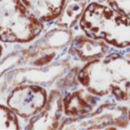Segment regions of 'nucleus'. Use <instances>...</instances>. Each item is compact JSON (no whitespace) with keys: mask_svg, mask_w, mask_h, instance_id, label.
<instances>
[{"mask_svg":"<svg viewBox=\"0 0 130 130\" xmlns=\"http://www.w3.org/2000/svg\"><path fill=\"white\" fill-rule=\"evenodd\" d=\"M78 78L92 94H112L122 101L130 97V61L117 55L89 63L80 70Z\"/></svg>","mask_w":130,"mask_h":130,"instance_id":"obj_1","label":"nucleus"},{"mask_svg":"<svg viewBox=\"0 0 130 130\" xmlns=\"http://www.w3.org/2000/svg\"><path fill=\"white\" fill-rule=\"evenodd\" d=\"M80 24L89 38L104 40L116 47L130 46V18L111 7L92 3L84 11Z\"/></svg>","mask_w":130,"mask_h":130,"instance_id":"obj_2","label":"nucleus"},{"mask_svg":"<svg viewBox=\"0 0 130 130\" xmlns=\"http://www.w3.org/2000/svg\"><path fill=\"white\" fill-rule=\"evenodd\" d=\"M43 29V24L21 0H0V41L28 42Z\"/></svg>","mask_w":130,"mask_h":130,"instance_id":"obj_3","label":"nucleus"},{"mask_svg":"<svg viewBox=\"0 0 130 130\" xmlns=\"http://www.w3.org/2000/svg\"><path fill=\"white\" fill-rule=\"evenodd\" d=\"M47 99V93L43 88L34 85H23L10 93L7 103L18 116L29 118L42 111Z\"/></svg>","mask_w":130,"mask_h":130,"instance_id":"obj_4","label":"nucleus"},{"mask_svg":"<svg viewBox=\"0 0 130 130\" xmlns=\"http://www.w3.org/2000/svg\"><path fill=\"white\" fill-rule=\"evenodd\" d=\"M62 101L59 92L53 91L48 97L46 104L38 115L29 121L28 129H51L58 128L62 112Z\"/></svg>","mask_w":130,"mask_h":130,"instance_id":"obj_5","label":"nucleus"},{"mask_svg":"<svg viewBox=\"0 0 130 130\" xmlns=\"http://www.w3.org/2000/svg\"><path fill=\"white\" fill-rule=\"evenodd\" d=\"M27 9L42 22L59 17L67 0H21Z\"/></svg>","mask_w":130,"mask_h":130,"instance_id":"obj_6","label":"nucleus"},{"mask_svg":"<svg viewBox=\"0 0 130 130\" xmlns=\"http://www.w3.org/2000/svg\"><path fill=\"white\" fill-rule=\"evenodd\" d=\"M91 94L85 90H78L69 93L63 99L64 112L70 116H80L83 114L90 112L96 105L94 97Z\"/></svg>","mask_w":130,"mask_h":130,"instance_id":"obj_7","label":"nucleus"},{"mask_svg":"<svg viewBox=\"0 0 130 130\" xmlns=\"http://www.w3.org/2000/svg\"><path fill=\"white\" fill-rule=\"evenodd\" d=\"M86 2L83 0H68L58 18V24L61 28H68L72 26L79 18L81 17L85 10Z\"/></svg>","mask_w":130,"mask_h":130,"instance_id":"obj_8","label":"nucleus"},{"mask_svg":"<svg viewBox=\"0 0 130 130\" xmlns=\"http://www.w3.org/2000/svg\"><path fill=\"white\" fill-rule=\"evenodd\" d=\"M99 39L80 38L77 39L73 45L78 55L83 59H92L96 56L103 54L106 45Z\"/></svg>","mask_w":130,"mask_h":130,"instance_id":"obj_9","label":"nucleus"},{"mask_svg":"<svg viewBox=\"0 0 130 130\" xmlns=\"http://www.w3.org/2000/svg\"><path fill=\"white\" fill-rule=\"evenodd\" d=\"M17 115L8 107L0 105V129H19Z\"/></svg>","mask_w":130,"mask_h":130,"instance_id":"obj_10","label":"nucleus"},{"mask_svg":"<svg viewBox=\"0 0 130 130\" xmlns=\"http://www.w3.org/2000/svg\"><path fill=\"white\" fill-rule=\"evenodd\" d=\"M112 9L130 18V0H101Z\"/></svg>","mask_w":130,"mask_h":130,"instance_id":"obj_11","label":"nucleus"},{"mask_svg":"<svg viewBox=\"0 0 130 130\" xmlns=\"http://www.w3.org/2000/svg\"><path fill=\"white\" fill-rule=\"evenodd\" d=\"M2 54H3V47H2L1 45H0V58H1Z\"/></svg>","mask_w":130,"mask_h":130,"instance_id":"obj_12","label":"nucleus"},{"mask_svg":"<svg viewBox=\"0 0 130 130\" xmlns=\"http://www.w3.org/2000/svg\"><path fill=\"white\" fill-rule=\"evenodd\" d=\"M129 118H130V113H129Z\"/></svg>","mask_w":130,"mask_h":130,"instance_id":"obj_13","label":"nucleus"}]
</instances>
